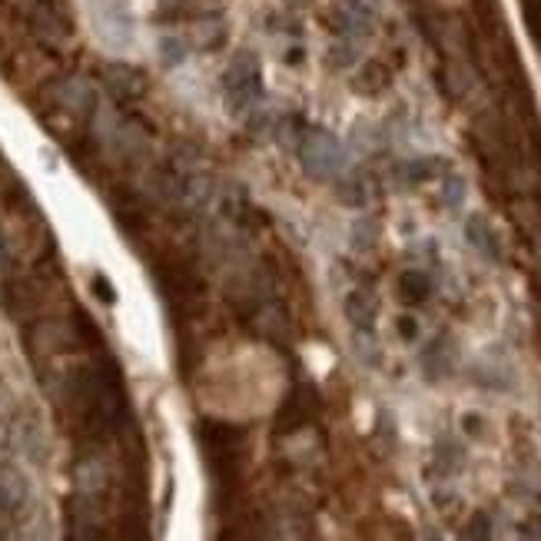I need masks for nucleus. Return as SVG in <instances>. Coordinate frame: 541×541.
I'll return each mask as SVG.
<instances>
[{"label":"nucleus","instance_id":"1","mask_svg":"<svg viewBox=\"0 0 541 541\" xmlns=\"http://www.w3.org/2000/svg\"><path fill=\"white\" fill-rule=\"evenodd\" d=\"M196 439L206 455L209 478H213V492L217 498L229 495L239 485L243 475V448H246V432L233 422H217V419H203L196 425Z\"/></svg>","mask_w":541,"mask_h":541},{"label":"nucleus","instance_id":"2","mask_svg":"<svg viewBox=\"0 0 541 541\" xmlns=\"http://www.w3.org/2000/svg\"><path fill=\"white\" fill-rule=\"evenodd\" d=\"M296 153H299V163L303 170L315 180H333V176H342L346 170V146L325 130H306L296 143Z\"/></svg>","mask_w":541,"mask_h":541},{"label":"nucleus","instance_id":"3","mask_svg":"<svg viewBox=\"0 0 541 541\" xmlns=\"http://www.w3.org/2000/svg\"><path fill=\"white\" fill-rule=\"evenodd\" d=\"M223 93H226V107L236 110V113L253 107V103L262 97L260 57L249 54V50H239V54L229 60L226 74H223Z\"/></svg>","mask_w":541,"mask_h":541},{"label":"nucleus","instance_id":"4","mask_svg":"<svg viewBox=\"0 0 541 541\" xmlns=\"http://www.w3.org/2000/svg\"><path fill=\"white\" fill-rule=\"evenodd\" d=\"M27 509H31V482L13 468H0V519L17 521Z\"/></svg>","mask_w":541,"mask_h":541},{"label":"nucleus","instance_id":"5","mask_svg":"<svg viewBox=\"0 0 541 541\" xmlns=\"http://www.w3.org/2000/svg\"><path fill=\"white\" fill-rule=\"evenodd\" d=\"M103 84H107V90L117 100L133 103V100L143 97V90H146V76L130 64H110L107 70H103Z\"/></svg>","mask_w":541,"mask_h":541},{"label":"nucleus","instance_id":"6","mask_svg":"<svg viewBox=\"0 0 541 541\" xmlns=\"http://www.w3.org/2000/svg\"><path fill=\"white\" fill-rule=\"evenodd\" d=\"M346 319L356 329V336H376V299L366 289L346 296Z\"/></svg>","mask_w":541,"mask_h":541},{"label":"nucleus","instance_id":"7","mask_svg":"<svg viewBox=\"0 0 541 541\" xmlns=\"http://www.w3.org/2000/svg\"><path fill=\"white\" fill-rule=\"evenodd\" d=\"M466 239H468V246L475 249L482 260L488 262H498L501 260V246H498V236H495V229L488 226V219L485 217H468L466 219Z\"/></svg>","mask_w":541,"mask_h":541},{"label":"nucleus","instance_id":"8","mask_svg":"<svg viewBox=\"0 0 541 541\" xmlns=\"http://www.w3.org/2000/svg\"><path fill=\"white\" fill-rule=\"evenodd\" d=\"M455 366V346L448 339H432L422 352V368L429 379H442Z\"/></svg>","mask_w":541,"mask_h":541},{"label":"nucleus","instance_id":"9","mask_svg":"<svg viewBox=\"0 0 541 541\" xmlns=\"http://www.w3.org/2000/svg\"><path fill=\"white\" fill-rule=\"evenodd\" d=\"M60 103H64L67 110L80 113V117H87V113H93V107H97V97H93V87L84 84V80H67L64 90H60Z\"/></svg>","mask_w":541,"mask_h":541},{"label":"nucleus","instance_id":"10","mask_svg":"<svg viewBox=\"0 0 541 541\" xmlns=\"http://www.w3.org/2000/svg\"><path fill=\"white\" fill-rule=\"evenodd\" d=\"M17 445H21V452L31 458V462H47V439H44V429L33 422V419H27V422L17 429Z\"/></svg>","mask_w":541,"mask_h":541},{"label":"nucleus","instance_id":"11","mask_svg":"<svg viewBox=\"0 0 541 541\" xmlns=\"http://www.w3.org/2000/svg\"><path fill=\"white\" fill-rule=\"evenodd\" d=\"M306 419H309V405H306L303 395H289L286 405L279 409V419H276V429L279 432H296V429H303Z\"/></svg>","mask_w":541,"mask_h":541},{"label":"nucleus","instance_id":"12","mask_svg":"<svg viewBox=\"0 0 541 541\" xmlns=\"http://www.w3.org/2000/svg\"><path fill=\"white\" fill-rule=\"evenodd\" d=\"M186 54H190V47H186V40L176 37V33H166V37H160V44H156V57H160V64L166 67V70L183 67Z\"/></svg>","mask_w":541,"mask_h":541},{"label":"nucleus","instance_id":"13","mask_svg":"<svg viewBox=\"0 0 541 541\" xmlns=\"http://www.w3.org/2000/svg\"><path fill=\"white\" fill-rule=\"evenodd\" d=\"M399 293L405 303H425L432 296V282L425 272H405L399 279Z\"/></svg>","mask_w":541,"mask_h":541},{"label":"nucleus","instance_id":"14","mask_svg":"<svg viewBox=\"0 0 541 541\" xmlns=\"http://www.w3.org/2000/svg\"><path fill=\"white\" fill-rule=\"evenodd\" d=\"M336 193H339V200H342L346 206H366V200H368L366 183H362V180H356V176H342V180H339V186H336Z\"/></svg>","mask_w":541,"mask_h":541},{"label":"nucleus","instance_id":"15","mask_svg":"<svg viewBox=\"0 0 541 541\" xmlns=\"http://www.w3.org/2000/svg\"><path fill=\"white\" fill-rule=\"evenodd\" d=\"M435 462L442 466L445 475L458 472V466H462V445L458 442H439V448H435Z\"/></svg>","mask_w":541,"mask_h":541},{"label":"nucleus","instance_id":"16","mask_svg":"<svg viewBox=\"0 0 541 541\" xmlns=\"http://www.w3.org/2000/svg\"><path fill=\"white\" fill-rule=\"evenodd\" d=\"M466 196H468V186L462 176H445V183H442V203L445 206H462L466 203Z\"/></svg>","mask_w":541,"mask_h":541},{"label":"nucleus","instance_id":"17","mask_svg":"<svg viewBox=\"0 0 541 541\" xmlns=\"http://www.w3.org/2000/svg\"><path fill=\"white\" fill-rule=\"evenodd\" d=\"M492 519H488L485 511H478L475 519L468 521V528H466V541H492L495 535H492Z\"/></svg>","mask_w":541,"mask_h":541},{"label":"nucleus","instance_id":"18","mask_svg":"<svg viewBox=\"0 0 541 541\" xmlns=\"http://www.w3.org/2000/svg\"><path fill=\"white\" fill-rule=\"evenodd\" d=\"M376 243V226L368 223V219H359L356 226H352V246L356 249H368Z\"/></svg>","mask_w":541,"mask_h":541}]
</instances>
